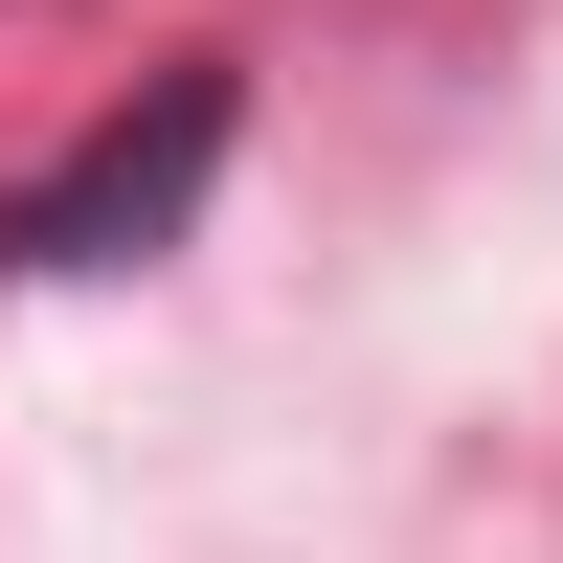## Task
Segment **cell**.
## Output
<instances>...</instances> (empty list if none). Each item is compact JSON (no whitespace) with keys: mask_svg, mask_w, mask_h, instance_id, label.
Returning a JSON list of instances; mask_svg holds the SVG:
<instances>
[{"mask_svg":"<svg viewBox=\"0 0 563 563\" xmlns=\"http://www.w3.org/2000/svg\"><path fill=\"white\" fill-rule=\"evenodd\" d=\"M225 135H249V90H225V68H158L68 180H23V203H0V271H23V294H68V271H158L180 203L225 180Z\"/></svg>","mask_w":563,"mask_h":563,"instance_id":"6da1fadb","label":"cell"}]
</instances>
